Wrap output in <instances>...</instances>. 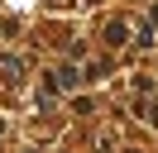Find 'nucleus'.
Returning a JSON list of instances; mask_svg holds the SVG:
<instances>
[{"instance_id":"2","label":"nucleus","mask_w":158,"mask_h":153,"mask_svg":"<svg viewBox=\"0 0 158 153\" xmlns=\"http://www.w3.org/2000/svg\"><path fill=\"white\" fill-rule=\"evenodd\" d=\"M153 24H158V5H153Z\"/></svg>"},{"instance_id":"1","label":"nucleus","mask_w":158,"mask_h":153,"mask_svg":"<svg viewBox=\"0 0 158 153\" xmlns=\"http://www.w3.org/2000/svg\"><path fill=\"white\" fill-rule=\"evenodd\" d=\"M125 38H129V24H125V19H110V24H106V43H110V48H120Z\"/></svg>"}]
</instances>
